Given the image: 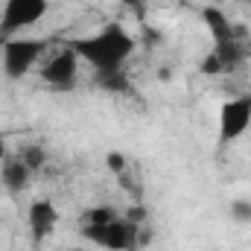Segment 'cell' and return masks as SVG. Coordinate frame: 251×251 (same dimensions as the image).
I'll return each mask as SVG.
<instances>
[{
	"label": "cell",
	"mask_w": 251,
	"mask_h": 251,
	"mask_svg": "<svg viewBox=\"0 0 251 251\" xmlns=\"http://www.w3.org/2000/svg\"><path fill=\"white\" fill-rule=\"evenodd\" d=\"M67 47L79 56V62L91 64L97 73H120L123 64L134 56L137 41L131 38V32L126 29L123 24L111 21V24L100 26L91 35L67 41Z\"/></svg>",
	"instance_id": "obj_1"
},
{
	"label": "cell",
	"mask_w": 251,
	"mask_h": 251,
	"mask_svg": "<svg viewBox=\"0 0 251 251\" xmlns=\"http://www.w3.org/2000/svg\"><path fill=\"white\" fill-rule=\"evenodd\" d=\"M140 228L143 225H131L126 216H117V219H111L105 225H85L82 234L105 251H137L140 249L137 246Z\"/></svg>",
	"instance_id": "obj_2"
},
{
	"label": "cell",
	"mask_w": 251,
	"mask_h": 251,
	"mask_svg": "<svg viewBox=\"0 0 251 251\" xmlns=\"http://www.w3.org/2000/svg\"><path fill=\"white\" fill-rule=\"evenodd\" d=\"M47 41L41 38H9L3 41V73L9 79H24L35 64L41 62Z\"/></svg>",
	"instance_id": "obj_3"
},
{
	"label": "cell",
	"mask_w": 251,
	"mask_h": 251,
	"mask_svg": "<svg viewBox=\"0 0 251 251\" xmlns=\"http://www.w3.org/2000/svg\"><path fill=\"white\" fill-rule=\"evenodd\" d=\"M47 12H50V0H6L3 9H0V35H3V41H9L21 29H29L35 24H41Z\"/></svg>",
	"instance_id": "obj_4"
},
{
	"label": "cell",
	"mask_w": 251,
	"mask_h": 251,
	"mask_svg": "<svg viewBox=\"0 0 251 251\" xmlns=\"http://www.w3.org/2000/svg\"><path fill=\"white\" fill-rule=\"evenodd\" d=\"M251 128V97H237L219 105V146L240 140Z\"/></svg>",
	"instance_id": "obj_5"
},
{
	"label": "cell",
	"mask_w": 251,
	"mask_h": 251,
	"mask_svg": "<svg viewBox=\"0 0 251 251\" xmlns=\"http://www.w3.org/2000/svg\"><path fill=\"white\" fill-rule=\"evenodd\" d=\"M246 62V47H243V41H240V35L237 38H231V41H213V47L207 50V56L201 59V73L204 76H225V73H234V70H240Z\"/></svg>",
	"instance_id": "obj_6"
},
{
	"label": "cell",
	"mask_w": 251,
	"mask_h": 251,
	"mask_svg": "<svg viewBox=\"0 0 251 251\" xmlns=\"http://www.w3.org/2000/svg\"><path fill=\"white\" fill-rule=\"evenodd\" d=\"M76 73H79V56L70 47H59L41 67V82L56 91H64V88H73Z\"/></svg>",
	"instance_id": "obj_7"
},
{
	"label": "cell",
	"mask_w": 251,
	"mask_h": 251,
	"mask_svg": "<svg viewBox=\"0 0 251 251\" xmlns=\"http://www.w3.org/2000/svg\"><path fill=\"white\" fill-rule=\"evenodd\" d=\"M26 225H29L32 240H35V243H44V240L56 231V225H59V210H56V204L47 201V199L32 201V204H29V213H26Z\"/></svg>",
	"instance_id": "obj_8"
},
{
	"label": "cell",
	"mask_w": 251,
	"mask_h": 251,
	"mask_svg": "<svg viewBox=\"0 0 251 251\" xmlns=\"http://www.w3.org/2000/svg\"><path fill=\"white\" fill-rule=\"evenodd\" d=\"M29 167L21 161V158H9L6 164H3V170H0V181H3V187L9 190V193H24L26 184H29Z\"/></svg>",
	"instance_id": "obj_9"
},
{
	"label": "cell",
	"mask_w": 251,
	"mask_h": 251,
	"mask_svg": "<svg viewBox=\"0 0 251 251\" xmlns=\"http://www.w3.org/2000/svg\"><path fill=\"white\" fill-rule=\"evenodd\" d=\"M201 18H204L207 32L213 35V41H231V38H237V26L225 18V12H219V9H213V6H204Z\"/></svg>",
	"instance_id": "obj_10"
},
{
	"label": "cell",
	"mask_w": 251,
	"mask_h": 251,
	"mask_svg": "<svg viewBox=\"0 0 251 251\" xmlns=\"http://www.w3.org/2000/svg\"><path fill=\"white\" fill-rule=\"evenodd\" d=\"M18 158L29 167V173H38V170H44V164H47V149L38 146V143H32V146H24Z\"/></svg>",
	"instance_id": "obj_11"
},
{
	"label": "cell",
	"mask_w": 251,
	"mask_h": 251,
	"mask_svg": "<svg viewBox=\"0 0 251 251\" xmlns=\"http://www.w3.org/2000/svg\"><path fill=\"white\" fill-rule=\"evenodd\" d=\"M97 85L102 91H111V94H126L128 91V79L123 76V70L120 73H97Z\"/></svg>",
	"instance_id": "obj_12"
},
{
	"label": "cell",
	"mask_w": 251,
	"mask_h": 251,
	"mask_svg": "<svg viewBox=\"0 0 251 251\" xmlns=\"http://www.w3.org/2000/svg\"><path fill=\"white\" fill-rule=\"evenodd\" d=\"M120 213L111 207V204H97V207H91L88 213H85V225H105V222H111V219H117Z\"/></svg>",
	"instance_id": "obj_13"
},
{
	"label": "cell",
	"mask_w": 251,
	"mask_h": 251,
	"mask_svg": "<svg viewBox=\"0 0 251 251\" xmlns=\"http://www.w3.org/2000/svg\"><path fill=\"white\" fill-rule=\"evenodd\" d=\"M231 219L240 225H251V199H234L231 201Z\"/></svg>",
	"instance_id": "obj_14"
},
{
	"label": "cell",
	"mask_w": 251,
	"mask_h": 251,
	"mask_svg": "<svg viewBox=\"0 0 251 251\" xmlns=\"http://www.w3.org/2000/svg\"><path fill=\"white\" fill-rule=\"evenodd\" d=\"M123 216L131 222V225H146V219H149V210H146L143 204H134V207H128V210H126Z\"/></svg>",
	"instance_id": "obj_15"
},
{
	"label": "cell",
	"mask_w": 251,
	"mask_h": 251,
	"mask_svg": "<svg viewBox=\"0 0 251 251\" xmlns=\"http://www.w3.org/2000/svg\"><path fill=\"white\" fill-rule=\"evenodd\" d=\"M105 164H108V170H111V173H117V176H123V173H126V155H120V152H108Z\"/></svg>",
	"instance_id": "obj_16"
},
{
	"label": "cell",
	"mask_w": 251,
	"mask_h": 251,
	"mask_svg": "<svg viewBox=\"0 0 251 251\" xmlns=\"http://www.w3.org/2000/svg\"><path fill=\"white\" fill-rule=\"evenodd\" d=\"M117 3H126V6H140V0H117Z\"/></svg>",
	"instance_id": "obj_17"
},
{
	"label": "cell",
	"mask_w": 251,
	"mask_h": 251,
	"mask_svg": "<svg viewBox=\"0 0 251 251\" xmlns=\"http://www.w3.org/2000/svg\"><path fill=\"white\" fill-rule=\"evenodd\" d=\"M246 3H251V0H246Z\"/></svg>",
	"instance_id": "obj_18"
}]
</instances>
